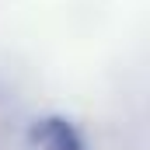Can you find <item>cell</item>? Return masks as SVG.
Here are the masks:
<instances>
[{
  "mask_svg": "<svg viewBox=\"0 0 150 150\" xmlns=\"http://www.w3.org/2000/svg\"><path fill=\"white\" fill-rule=\"evenodd\" d=\"M25 150H87L80 129L67 115H42L25 129Z\"/></svg>",
  "mask_w": 150,
  "mask_h": 150,
  "instance_id": "6da1fadb",
  "label": "cell"
}]
</instances>
